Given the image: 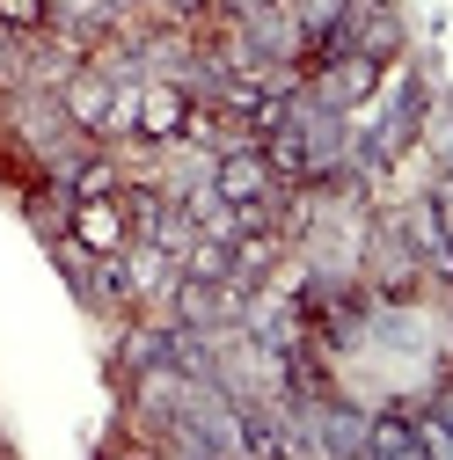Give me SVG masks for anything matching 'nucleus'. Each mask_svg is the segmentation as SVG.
I'll return each instance as SVG.
<instances>
[{"mask_svg": "<svg viewBox=\"0 0 453 460\" xmlns=\"http://www.w3.org/2000/svg\"><path fill=\"white\" fill-rule=\"evenodd\" d=\"M118 263H125V293H132V314H161L168 307V293H176V278H183V263L168 256V249H154V242H125L118 249Z\"/></svg>", "mask_w": 453, "mask_h": 460, "instance_id": "obj_1", "label": "nucleus"}, {"mask_svg": "<svg viewBox=\"0 0 453 460\" xmlns=\"http://www.w3.org/2000/svg\"><path fill=\"white\" fill-rule=\"evenodd\" d=\"M212 190L226 205H249V198H271V190H286V183L271 176V161H263L256 139H235L226 154H212Z\"/></svg>", "mask_w": 453, "mask_h": 460, "instance_id": "obj_2", "label": "nucleus"}, {"mask_svg": "<svg viewBox=\"0 0 453 460\" xmlns=\"http://www.w3.org/2000/svg\"><path fill=\"white\" fill-rule=\"evenodd\" d=\"M67 234H74L88 256H118V249L132 242V219H125L118 190H110V198H81V205L67 212Z\"/></svg>", "mask_w": 453, "mask_h": 460, "instance_id": "obj_3", "label": "nucleus"}, {"mask_svg": "<svg viewBox=\"0 0 453 460\" xmlns=\"http://www.w3.org/2000/svg\"><path fill=\"white\" fill-rule=\"evenodd\" d=\"M183 110H191V95H183L176 81H139V132H132V139L168 146V139L183 132Z\"/></svg>", "mask_w": 453, "mask_h": 460, "instance_id": "obj_4", "label": "nucleus"}, {"mask_svg": "<svg viewBox=\"0 0 453 460\" xmlns=\"http://www.w3.org/2000/svg\"><path fill=\"white\" fill-rule=\"evenodd\" d=\"M366 460H410L417 453V424H410V402H387V410H366Z\"/></svg>", "mask_w": 453, "mask_h": 460, "instance_id": "obj_5", "label": "nucleus"}, {"mask_svg": "<svg viewBox=\"0 0 453 460\" xmlns=\"http://www.w3.org/2000/svg\"><path fill=\"white\" fill-rule=\"evenodd\" d=\"M132 132H139V81H118V88H110L102 125H95V146H125Z\"/></svg>", "mask_w": 453, "mask_h": 460, "instance_id": "obj_6", "label": "nucleus"}, {"mask_svg": "<svg viewBox=\"0 0 453 460\" xmlns=\"http://www.w3.org/2000/svg\"><path fill=\"white\" fill-rule=\"evenodd\" d=\"M226 256H235V242H219V234H198L176 263H183V278H198V285H219L226 278Z\"/></svg>", "mask_w": 453, "mask_h": 460, "instance_id": "obj_7", "label": "nucleus"}, {"mask_svg": "<svg viewBox=\"0 0 453 460\" xmlns=\"http://www.w3.org/2000/svg\"><path fill=\"white\" fill-rule=\"evenodd\" d=\"M44 256H51V270L67 278V293L81 300V285H88V263H95V256H88V249H81V242L67 234V226H59V234H51V242H44Z\"/></svg>", "mask_w": 453, "mask_h": 460, "instance_id": "obj_8", "label": "nucleus"}, {"mask_svg": "<svg viewBox=\"0 0 453 460\" xmlns=\"http://www.w3.org/2000/svg\"><path fill=\"white\" fill-rule=\"evenodd\" d=\"M51 22V0H0V30H15V37H37Z\"/></svg>", "mask_w": 453, "mask_h": 460, "instance_id": "obj_9", "label": "nucleus"}]
</instances>
